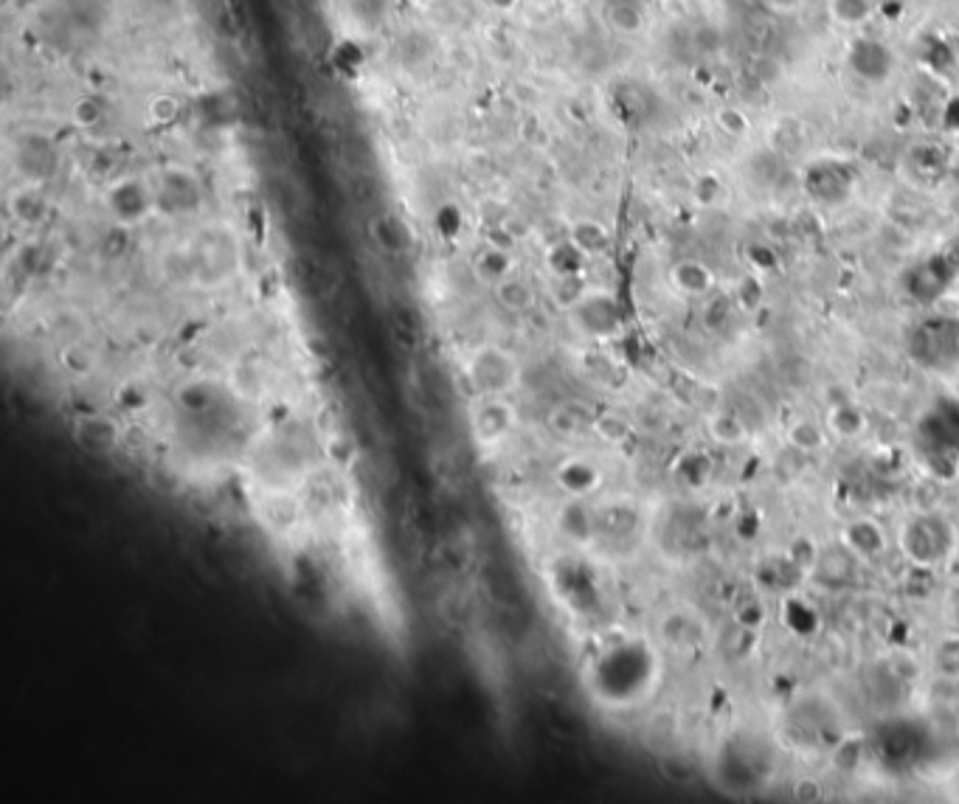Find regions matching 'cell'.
<instances>
[{"mask_svg": "<svg viewBox=\"0 0 959 804\" xmlns=\"http://www.w3.org/2000/svg\"><path fill=\"white\" fill-rule=\"evenodd\" d=\"M107 203H110V211L116 214V220L124 225L138 223L147 211L155 206V200H152L150 189L141 183V180H119L110 194H107Z\"/></svg>", "mask_w": 959, "mask_h": 804, "instance_id": "cell-4", "label": "cell"}, {"mask_svg": "<svg viewBox=\"0 0 959 804\" xmlns=\"http://www.w3.org/2000/svg\"><path fill=\"white\" fill-rule=\"evenodd\" d=\"M605 17L619 34H636V31L645 29V12L633 0H611V6L605 9Z\"/></svg>", "mask_w": 959, "mask_h": 804, "instance_id": "cell-11", "label": "cell"}, {"mask_svg": "<svg viewBox=\"0 0 959 804\" xmlns=\"http://www.w3.org/2000/svg\"><path fill=\"white\" fill-rule=\"evenodd\" d=\"M957 352H959L957 324H951V321H945V318H937V321H929V324H923V327L917 329L915 355L920 360L943 366V363H948V360L954 358Z\"/></svg>", "mask_w": 959, "mask_h": 804, "instance_id": "cell-2", "label": "cell"}, {"mask_svg": "<svg viewBox=\"0 0 959 804\" xmlns=\"http://www.w3.org/2000/svg\"><path fill=\"white\" fill-rule=\"evenodd\" d=\"M943 262L937 259H931L926 265H920L915 273H909V293H915L920 301H931V298H937L945 290V284H948V273H943L940 268Z\"/></svg>", "mask_w": 959, "mask_h": 804, "instance_id": "cell-10", "label": "cell"}, {"mask_svg": "<svg viewBox=\"0 0 959 804\" xmlns=\"http://www.w3.org/2000/svg\"><path fill=\"white\" fill-rule=\"evenodd\" d=\"M473 270H476V276H479L481 282L495 287L498 282H504L507 276L515 273V259H512L504 248H484L479 256H476V262H473Z\"/></svg>", "mask_w": 959, "mask_h": 804, "instance_id": "cell-8", "label": "cell"}, {"mask_svg": "<svg viewBox=\"0 0 959 804\" xmlns=\"http://www.w3.org/2000/svg\"><path fill=\"white\" fill-rule=\"evenodd\" d=\"M571 310L577 324L591 335H605L616 324V310L608 296H580Z\"/></svg>", "mask_w": 959, "mask_h": 804, "instance_id": "cell-6", "label": "cell"}, {"mask_svg": "<svg viewBox=\"0 0 959 804\" xmlns=\"http://www.w3.org/2000/svg\"><path fill=\"white\" fill-rule=\"evenodd\" d=\"M850 65L858 76H864L870 82H881L892 71V51L875 37H861L850 48Z\"/></svg>", "mask_w": 959, "mask_h": 804, "instance_id": "cell-5", "label": "cell"}, {"mask_svg": "<svg viewBox=\"0 0 959 804\" xmlns=\"http://www.w3.org/2000/svg\"><path fill=\"white\" fill-rule=\"evenodd\" d=\"M470 428L481 445H495L507 439L515 428L512 408L501 397H487L481 405H476V414H470Z\"/></svg>", "mask_w": 959, "mask_h": 804, "instance_id": "cell-3", "label": "cell"}, {"mask_svg": "<svg viewBox=\"0 0 959 804\" xmlns=\"http://www.w3.org/2000/svg\"><path fill=\"white\" fill-rule=\"evenodd\" d=\"M830 17L841 26H864L872 17V0H830Z\"/></svg>", "mask_w": 959, "mask_h": 804, "instance_id": "cell-12", "label": "cell"}, {"mask_svg": "<svg viewBox=\"0 0 959 804\" xmlns=\"http://www.w3.org/2000/svg\"><path fill=\"white\" fill-rule=\"evenodd\" d=\"M23 194H26V209H31V197H34V194H31V192H23ZM23 220H26V223H31V214H29V211L23 214Z\"/></svg>", "mask_w": 959, "mask_h": 804, "instance_id": "cell-17", "label": "cell"}, {"mask_svg": "<svg viewBox=\"0 0 959 804\" xmlns=\"http://www.w3.org/2000/svg\"><path fill=\"white\" fill-rule=\"evenodd\" d=\"M495 298H498V304L504 307V310H510V313H526V310H532V304H535V290H532V284L521 279L518 273H512L507 276L504 282H498L493 287Z\"/></svg>", "mask_w": 959, "mask_h": 804, "instance_id": "cell-9", "label": "cell"}, {"mask_svg": "<svg viewBox=\"0 0 959 804\" xmlns=\"http://www.w3.org/2000/svg\"><path fill=\"white\" fill-rule=\"evenodd\" d=\"M571 242H574L583 254H591V251H600L602 245H605V231L594 223H580L574 228V234H571Z\"/></svg>", "mask_w": 959, "mask_h": 804, "instance_id": "cell-13", "label": "cell"}, {"mask_svg": "<svg viewBox=\"0 0 959 804\" xmlns=\"http://www.w3.org/2000/svg\"><path fill=\"white\" fill-rule=\"evenodd\" d=\"M76 439H79V445L85 447L88 453H93V456H105V453H110V450L116 447V439H119L116 422L110 417H102V414L85 417L79 422V428H76Z\"/></svg>", "mask_w": 959, "mask_h": 804, "instance_id": "cell-7", "label": "cell"}, {"mask_svg": "<svg viewBox=\"0 0 959 804\" xmlns=\"http://www.w3.org/2000/svg\"><path fill=\"white\" fill-rule=\"evenodd\" d=\"M470 386L484 397H504L521 383V366L501 346H481L470 355L467 363Z\"/></svg>", "mask_w": 959, "mask_h": 804, "instance_id": "cell-1", "label": "cell"}, {"mask_svg": "<svg viewBox=\"0 0 959 804\" xmlns=\"http://www.w3.org/2000/svg\"><path fill=\"white\" fill-rule=\"evenodd\" d=\"M105 116V107L99 105L96 99H79L74 105V121L79 127H93V124H99Z\"/></svg>", "mask_w": 959, "mask_h": 804, "instance_id": "cell-15", "label": "cell"}, {"mask_svg": "<svg viewBox=\"0 0 959 804\" xmlns=\"http://www.w3.org/2000/svg\"><path fill=\"white\" fill-rule=\"evenodd\" d=\"M490 3H493V6H501V9H507V6H512L515 0H490Z\"/></svg>", "mask_w": 959, "mask_h": 804, "instance_id": "cell-18", "label": "cell"}, {"mask_svg": "<svg viewBox=\"0 0 959 804\" xmlns=\"http://www.w3.org/2000/svg\"><path fill=\"white\" fill-rule=\"evenodd\" d=\"M180 116V102L175 96H169V93H161V96H155L150 102V119L152 124H172V121Z\"/></svg>", "mask_w": 959, "mask_h": 804, "instance_id": "cell-14", "label": "cell"}, {"mask_svg": "<svg viewBox=\"0 0 959 804\" xmlns=\"http://www.w3.org/2000/svg\"><path fill=\"white\" fill-rule=\"evenodd\" d=\"M723 121V127H726V133H746V116L735 110V107H729V110H723L718 116Z\"/></svg>", "mask_w": 959, "mask_h": 804, "instance_id": "cell-16", "label": "cell"}]
</instances>
